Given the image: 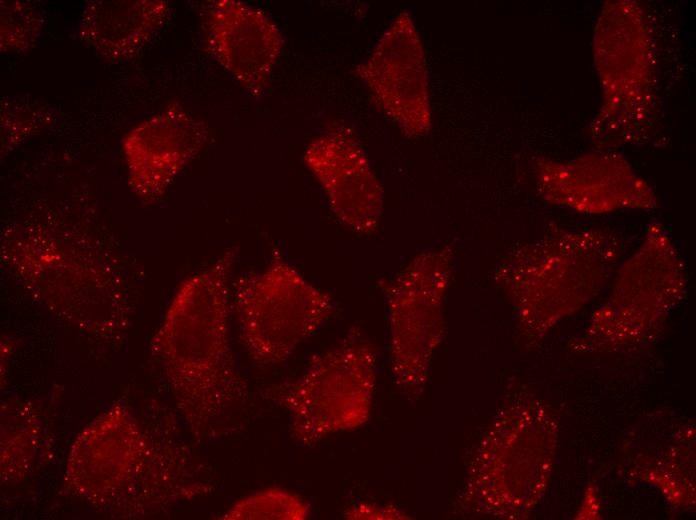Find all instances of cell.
Wrapping results in <instances>:
<instances>
[{"label": "cell", "instance_id": "cell-1", "mask_svg": "<svg viewBox=\"0 0 696 520\" xmlns=\"http://www.w3.org/2000/svg\"><path fill=\"white\" fill-rule=\"evenodd\" d=\"M235 260L228 249L183 280L150 343L177 410L199 441L216 437L222 421L248 398L229 335Z\"/></svg>", "mask_w": 696, "mask_h": 520}, {"label": "cell", "instance_id": "cell-2", "mask_svg": "<svg viewBox=\"0 0 696 520\" xmlns=\"http://www.w3.org/2000/svg\"><path fill=\"white\" fill-rule=\"evenodd\" d=\"M64 490L106 513L143 515L208 493L182 452L156 442L114 402L77 435L66 460Z\"/></svg>", "mask_w": 696, "mask_h": 520}, {"label": "cell", "instance_id": "cell-3", "mask_svg": "<svg viewBox=\"0 0 696 520\" xmlns=\"http://www.w3.org/2000/svg\"><path fill=\"white\" fill-rule=\"evenodd\" d=\"M1 259L20 285L65 323L104 338L126 331L121 275L94 244L45 226L13 227L2 238Z\"/></svg>", "mask_w": 696, "mask_h": 520}, {"label": "cell", "instance_id": "cell-4", "mask_svg": "<svg viewBox=\"0 0 696 520\" xmlns=\"http://www.w3.org/2000/svg\"><path fill=\"white\" fill-rule=\"evenodd\" d=\"M377 363L375 344L352 327L333 347L315 355L300 376L270 388L268 396L287 412L294 439L312 445L369 420Z\"/></svg>", "mask_w": 696, "mask_h": 520}, {"label": "cell", "instance_id": "cell-5", "mask_svg": "<svg viewBox=\"0 0 696 520\" xmlns=\"http://www.w3.org/2000/svg\"><path fill=\"white\" fill-rule=\"evenodd\" d=\"M231 309L240 342L259 365L285 362L335 314L333 298L310 283L279 253L260 271L237 279Z\"/></svg>", "mask_w": 696, "mask_h": 520}, {"label": "cell", "instance_id": "cell-6", "mask_svg": "<svg viewBox=\"0 0 696 520\" xmlns=\"http://www.w3.org/2000/svg\"><path fill=\"white\" fill-rule=\"evenodd\" d=\"M453 258L452 244L438 245L416 254L380 282L387 310L392 377L411 401L422 396L443 339L444 302Z\"/></svg>", "mask_w": 696, "mask_h": 520}, {"label": "cell", "instance_id": "cell-7", "mask_svg": "<svg viewBox=\"0 0 696 520\" xmlns=\"http://www.w3.org/2000/svg\"><path fill=\"white\" fill-rule=\"evenodd\" d=\"M536 444L528 408L502 413L469 466L456 513L513 516L526 508L535 487Z\"/></svg>", "mask_w": 696, "mask_h": 520}, {"label": "cell", "instance_id": "cell-8", "mask_svg": "<svg viewBox=\"0 0 696 520\" xmlns=\"http://www.w3.org/2000/svg\"><path fill=\"white\" fill-rule=\"evenodd\" d=\"M355 73L377 107L410 136L430 127L426 59L418 31L406 12L383 33Z\"/></svg>", "mask_w": 696, "mask_h": 520}, {"label": "cell", "instance_id": "cell-9", "mask_svg": "<svg viewBox=\"0 0 696 520\" xmlns=\"http://www.w3.org/2000/svg\"><path fill=\"white\" fill-rule=\"evenodd\" d=\"M303 159L339 222L360 236L376 234L383 213L384 192L353 134L344 128L330 130L308 144Z\"/></svg>", "mask_w": 696, "mask_h": 520}, {"label": "cell", "instance_id": "cell-10", "mask_svg": "<svg viewBox=\"0 0 696 520\" xmlns=\"http://www.w3.org/2000/svg\"><path fill=\"white\" fill-rule=\"evenodd\" d=\"M208 137L206 123L178 103L135 126L121 144L132 194L144 204L159 200Z\"/></svg>", "mask_w": 696, "mask_h": 520}, {"label": "cell", "instance_id": "cell-11", "mask_svg": "<svg viewBox=\"0 0 696 520\" xmlns=\"http://www.w3.org/2000/svg\"><path fill=\"white\" fill-rule=\"evenodd\" d=\"M209 53L252 96L263 94L281 55L284 39L262 10L238 0L206 4Z\"/></svg>", "mask_w": 696, "mask_h": 520}, {"label": "cell", "instance_id": "cell-12", "mask_svg": "<svg viewBox=\"0 0 696 520\" xmlns=\"http://www.w3.org/2000/svg\"><path fill=\"white\" fill-rule=\"evenodd\" d=\"M163 0H93L79 22V37L103 59L119 63L140 54L169 13Z\"/></svg>", "mask_w": 696, "mask_h": 520}, {"label": "cell", "instance_id": "cell-13", "mask_svg": "<svg viewBox=\"0 0 696 520\" xmlns=\"http://www.w3.org/2000/svg\"><path fill=\"white\" fill-rule=\"evenodd\" d=\"M0 477L5 485L23 481L32 471L43 444V429L34 407L11 398L1 405Z\"/></svg>", "mask_w": 696, "mask_h": 520}, {"label": "cell", "instance_id": "cell-14", "mask_svg": "<svg viewBox=\"0 0 696 520\" xmlns=\"http://www.w3.org/2000/svg\"><path fill=\"white\" fill-rule=\"evenodd\" d=\"M311 507L300 496L277 487L266 488L236 501L220 518L226 520H305Z\"/></svg>", "mask_w": 696, "mask_h": 520}, {"label": "cell", "instance_id": "cell-15", "mask_svg": "<svg viewBox=\"0 0 696 520\" xmlns=\"http://www.w3.org/2000/svg\"><path fill=\"white\" fill-rule=\"evenodd\" d=\"M44 24L39 7L29 1H0V50L25 52L38 40Z\"/></svg>", "mask_w": 696, "mask_h": 520}, {"label": "cell", "instance_id": "cell-16", "mask_svg": "<svg viewBox=\"0 0 696 520\" xmlns=\"http://www.w3.org/2000/svg\"><path fill=\"white\" fill-rule=\"evenodd\" d=\"M1 157L6 156L26 138L51 127L52 110L43 105L22 101H1Z\"/></svg>", "mask_w": 696, "mask_h": 520}, {"label": "cell", "instance_id": "cell-17", "mask_svg": "<svg viewBox=\"0 0 696 520\" xmlns=\"http://www.w3.org/2000/svg\"><path fill=\"white\" fill-rule=\"evenodd\" d=\"M346 519H408L409 516L401 509L392 505L376 503H357L350 506L344 513Z\"/></svg>", "mask_w": 696, "mask_h": 520}]
</instances>
